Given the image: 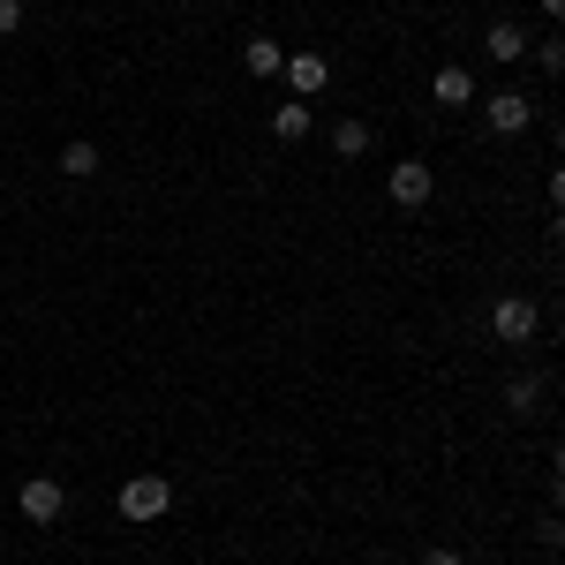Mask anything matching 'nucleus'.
Wrapping results in <instances>:
<instances>
[{
    "instance_id": "obj_1",
    "label": "nucleus",
    "mask_w": 565,
    "mask_h": 565,
    "mask_svg": "<svg viewBox=\"0 0 565 565\" xmlns=\"http://www.w3.org/2000/svg\"><path fill=\"white\" fill-rule=\"evenodd\" d=\"M167 505H174V482L159 476V468H143V476H129V482H121V521H129V527L167 521Z\"/></svg>"
},
{
    "instance_id": "obj_2",
    "label": "nucleus",
    "mask_w": 565,
    "mask_h": 565,
    "mask_svg": "<svg viewBox=\"0 0 565 565\" xmlns=\"http://www.w3.org/2000/svg\"><path fill=\"white\" fill-rule=\"evenodd\" d=\"M482 129L490 136H527L535 129V98H527V90H490V98H482Z\"/></svg>"
},
{
    "instance_id": "obj_3",
    "label": "nucleus",
    "mask_w": 565,
    "mask_h": 565,
    "mask_svg": "<svg viewBox=\"0 0 565 565\" xmlns=\"http://www.w3.org/2000/svg\"><path fill=\"white\" fill-rule=\"evenodd\" d=\"M543 332V309L527 302V295H505V302L490 309V340H505V348H527Z\"/></svg>"
},
{
    "instance_id": "obj_4",
    "label": "nucleus",
    "mask_w": 565,
    "mask_h": 565,
    "mask_svg": "<svg viewBox=\"0 0 565 565\" xmlns=\"http://www.w3.org/2000/svg\"><path fill=\"white\" fill-rule=\"evenodd\" d=\"M15 513H23L31 527H53L61 513H68V490H61L53 476H31L23 490H15Z\"/></svg>"
},
{
    "instance_id": "obj_5",
    "label": "nucleus",
    "mask_w": 565,
    "mask_h": 565,
    "mask_svg": "<svg viewBox=\"0 0 565 565\" xmlns=\"http://www.w3.org/2000/svg\"><path fill=\"white\" fill-rule=\"evenodd\" d=\"M385 189H392V204H399V212H423V204L437 196V174L423 167V159H399V167L385 174Z\"/></svg>"
},
{
    "instance_id": "obj_6",
    "label": "nucleus",
    "mask_w": 565,
    "mask_h": 565,
    "mask_svg": "<svg viewBox=\"0 0 565 565\" xmlns=\"http://www.w3.org/2000/svg\"><path fill=\"white\" fill-rule=\"evenodd\" d=\"M279 76H287V90H295V98H324V84H332V61H324L317 45H302V53H287V68H279Z\"/></svg>"
},
{
    "instance_id": "obj_7",
    "label": "nucleus",
    "mask_w": 565,
    "mask_h": 565,
    "mask_svg": "<svg viewBox=\"0 0 565 565\" xmlns=\"http://www.w3.org/2000/svg\"><path fill=\"white\" fill-rule=\"evenodd\" d=\"M242 68H249L257 84H271V76L287 68V45H279V39H249V45H242Z\"/></svg>"
},
{
    "instance_id": "obj_8",
    "label": "nucleus",
    "mask_w": 565,
    "mask_h": 565,
    "mask_svg": "<svg viewBox=\"0 0 565 565\" xmlns=\"http://www.w3.org/2000/svg\"><path fill=\"white\" fill-rule=\"evenodd\" d=\"M309 129H317V114H309V98H287V106H271V136H279V143H302Z\"/></svg>"
},
{
    "instance_id": "obj_9",
    "label": "nucleus",
    "mask_w": 565,
    "mask_h": 565,
    "mask_svg": "<svg viewBox=\"0 0 565 565\" xmlns=\"http://www.w3.org/2000/svg\"><path fill=\"white\" fill-rule=\"evenodd\" d=\"M430 98H437V106H476V76H468V68H437Z\"/></svg>"
},
{
    "instance_id": "obj_10",
    "label": "nucleus",
    "mask_w": 565,
    "mask_h": 565,
    "mask_svg": "<svg viewBox=\"0 0 565 565\" xmlns=\"http://www.w3.org/2000/svg\"><path fill=\"white\" fill-rule=\"evenodd\" d=\"M482 53H490V61H527V31L521 23H490V31H482Z\"/></svg>"
},
{
    "instance_id": "obj_11",
    "label": "nucleus",
    "mask_w": 565,
    "mask_h": 565,
    "mask_svg": "<svg viewBox=\"0 0 565 565\" xmlns=\"http://www.w3.org/2000/svg\"><path fill=\"white\" fill-rule=\"evenodd\" d=\"M535 407H543V377L535 370H513L505 377V415H535Z\"/></svg>"
},
{
    "instance_id": "obj_12",
    "label": "nucleus",
    "mask_w": 565,
    "mask_h": 565,
    "mask_svg": "<svg viewBox=\"0 0 565 565\" xmlns=\"http://www.w3.org/2000/svg\"><path fill=\"white\" fill-rule=\"evenodd\" d=\"M370 143H377V129H370L362 114H348V121H332V151H340V159H362Z\"/></svg>"
},
{
    "instance_id": "obj_13",
    "label": "nucleus",
    "mask_w": 565,
    "mask_h": 565,
    "mask_svg": "<svg viewBox=\"0 0 565 565\" xmlns=\"http://www.w3.org/2000/svg\"><path fill=\"white\" fill-rule=\"evenodd\" d=\"M61 174H68V181L98 174V143H90V136H68V143H61Z\"/></svg>"
},
{
    "instance_id": "obj_14",
    "label": "nucleus",
    "mask_w": 565,
    "mask_h": 565,
    "mask_svg": "<svg viewBox=\"0 0 565 565\" xmlns=\"http://www.w3.org/2000/svg\"><path fill=\"white\" fill-rule=\"evenodd\" d=\"M535 61H543V76H565V39H543V45H527Z\"/></svg>"
},
{
    "instance_id": "obj_15",
    "label": "nucleus",
    "mask_w": 565,
    "mask_h": 565,
    "mask_svg": "<svg viewBox=\"0 0 565 565\" xmlns=\"http://www.w3.org/2000/svg\"><path fill=\"white\" fill-rule=\"evenodd\" d=\"M535 543H543V551H565V513H543V521H535Z\"/></svg>"
},
{
    "instance_id": "obj_16",
    "label": "nucleus",
    "mask_w": 565,
    "mask_h": 565,
    "mask_svg": "<svg viewBox=\"0 0 565 565\" xmlns=\"http://www.w3.org/2000/svg\"><path fill=\"white\" fill-rule=\"evenodd\" d=\"M23 31V0H0V39H15Z\"/></svg>"
},
{
    "instance_id": "obj_17",
    "label": "nucleus",
    "mask_w": 565,
    "mask_h": 565,
    "mask_svg": "<svg viewBox=\"0 0 565 565\" xmlns=\"http://www.w3.org/2000/svg\"><path fill=\"white\" fill-rule=\"evenodd\" d=\"M415 565H468V558H460V551H445V543H430V551H423Z\"/></svg>"
},
{
    "instance_id": "obj_18",
    "label": "nucleus",
    "mask_w": 565,
    "mask_h": 565,
    "mask_svg": "<svg viewBox=\"0 0 565 565\" xmlns=\"http://www.w3.org/2000/svg\"><path fill=\"white\" fill-rule=\"evenodd\" d=\"M551 490H558V513H565V445L551 452Z\"/></svg>"
},
{
    "instance_id": "obj_19",
    "label": "nucleus",
    "mask_w": 565,
    "mask_h": 565,
    "mask_svg": "<svg viewBox=\"0 0 565 565\" xmlns=\"http://www.w3.org/2000/svg\"><path fill=\"white\" fill-rule=\"evenodd\" d=\"M551 204H558V212H565V159H558V167H551Z\"/></svg>"
},
{
    "instance_id": "obj_20",
    "label": "nucleus",
    "mask_w": 565,
    "mask_h": 565,
    "mask_svg": "<svg viewBox=\"0 0 565 565\" xmlns=\"http://www.w3.org/2000/svg\"><path fill=\"white\" fill-rule=\"evenodd\" d=\"M551 242H558V249H565V212H558V218H551Z\"/></svg>"
},
{
    "instance_id": "obj_21",
    "label": "nucleus",
    "mask_w": 565,
    "mask_h": 565,
    "mask_svg": "<svg viewBox=\"0 0 565 565\" xmlns=\"http://www.w3.org/2000/svg\"><path fill=\"white\" fill-rule=\"evenodd\" d=\"M543 15H558V23H565V0H543Z\"/></svg>"
},
{
    "instance_id": "obj_22",
    "label": "nucleus",
    "mask_w": 565,
    "mask_h": 565,
    "mask_svg": "<svg viewBox=\"0 0 565 565\" xmlns=\"http://www.w3.org/2000/svg\"><path fill=\"white\" fill-rule=\"evenodd\" d=\"M558 159H565V129H558Z\"/></svg>"
},
{
    "instance_id": "obj_23",
    "label": "nucleus",
    "mask_w": 565,
    "mask_h": 565,
    "mask_svg": "<svg viewBox=\"0 0 565 565\" xmlns=\"http://www.w3.org/2000/svg\"><path fill=\"white\" fill-rule=\"evenodd\" d=\"M558 340H565V332H558Z\"/></svg>"
}]
</instances>
